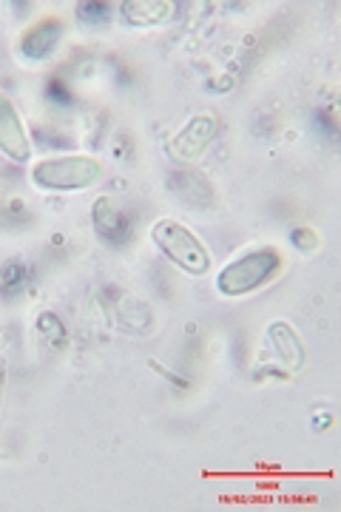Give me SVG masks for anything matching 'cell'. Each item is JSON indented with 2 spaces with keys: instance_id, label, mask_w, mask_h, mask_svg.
<instances>
[{
  "instance_id": "1",
  "label": "cell",
  "mask_w": 341,
  "mask_h": 512,
  "mask_svg": "<svg viewBox=\"0 0 341 512\" xmlns=\"http://www.w3.org/2000/svg\"><path fill=\"white\" fill-rule=\"evenodd\" d=\"M32 183L49 194H74L86 191L103 180V163L89 154H60L32 165Z\"/></svg>"
},
{
  "instance_id": "2",
  "label": "cell",
  "mask_w": 341,
  "mask_h": 512,
  "mask_svg": "<svg viewBox=\"0 0 341 512\" xmlns=\"http://www.w3.org/2000/svg\"><path fill=\"white\" fill-rule=\"evenodd\" d=\"M151 242L171 265L191 276H205L214 265L211 248L202 239L182 225L180 220H157L151 225Z\"/></svg>"
},
{
  "instance_id": "3",
  "label": "cell",
  "mask_w": 341,
  "mask_h": 512,
  "mask_svg": "<svg viewBox=\"0 0 341 512\" xmlns=\"http://www.w3.org/2000/svg\"><path fill=\"white\" fill-rule=\"evenodd\" d=\"M279 271H282V254L276 248H256L228 262L216 274V291L228 299H236V296L265 288L279 276Z\"/></svg>"
},
{
  "instance_id": "4",
  "label": "cell",
  "mask_w": 341,
  "mask_h": 512,
  "mask_svg": "<svg viewBox=\"0 0 341 512\" xmlns=\"http://www.w3.org/2000/svg\"><path fill=\"white\" fill-rule=\"evenodd\" d=\"M216 134H219V117L211 114V111H199L171 137L168 157L180 165L194 163V160H199L205 154V148L214 143Z\"/></svg>"
},
{
  "instance_id": "5",
  "label": "cell",
  "mask_w": 341,
  "mask_h": 512,
  "mask_svg": "<svg viewBox=\"0 0 341 512\" xmlns=\"http://www.w3.org/2000/svg\"><path fill=\"white\" fill-rule=\"evenodd\" d=\"M0 151L12 163L23 165L32 160V140H29L26 123L6 92H0Z\"/></svg>"
},
{
  "instance_id": "6",
  "label": "cell",
  "mask_w": 341,
  "mask_h": 512,
  "mask_svg": "<svg viewBox=\"0 0 341 512\" xmlns=\"http://www.w3.org/2000/svg\"><path fill=\"white\" fill-rule=\"evenodd\" d=\"M63 40V20L54 18V15H46V18L35 20L18 40V52L20 57L32 60V63H40L46 57L54 55L57 43Z\"/></svg>"
},
{
  "instance_id": "7",
  "label": "cell",
  "mask_w": 341,
  "mask_h": 512,
  "mask_svg": "<svg viewBox=\"0 0 341 512\" xmlns=\"http://www.w3.org/2000/svg\"><path fill=\"white\" fill-rule=\"evenodd\" d=\"M91 222H94V231L106 242L114 245H123L131 237V225L128 217L120 211V205L111 200V197H97L91 205Z\"/></svg>"
},
{
  "instance_id": "8",
  "label": "cell",
  "mask_w": 341,
  "mask_h": 512,
  "mask_svg": "<svg viewBox=\"0 0 341 512\" xmlns=\"http://www.w3.org/2000/svg\"><path fill=\"white\" fill-rule=\"evenodd\" d=\"M268 342L273 353L279 356V362L288 367L290 373H299L305 367V342L296 330L290 328L288 322H270Z\"/></svg>"
},
{
  "instance_id": "9",
  "label": "cell",
  "mask_w": 341,
  "mask_h": 512,
  "mask_svg": "<svg viewBox=\"0 0 341 512\" xmlns=\"http://www.w3.org/2000/svg\"><path fill=\"white\" fill-rule=\"evenodd\" d=\"M174 6L177 3H171V0H123L120 18L134 29H151V26H160L171 18Z\"/></svg>"
},
{
  "instance_id": "10",
  "label": "cell",
  "mask_w": 341,
  "mask_h": 512,
  "mask_svg": "<svg viewBox=\"0 0 341 512\" xmlns=\"http://www.w3.org/2000/svg\"><path fill=\"white\" fill-rule=\"evenodd\" d=\"M108 18H111L108 3H80L77 6V20L83 26H103Z\"/></svg>"
},
{
  "instance_id": "11",
  "label": "cell",
  "mask_w": 341,
  "mask_h": 512,
  "mask_svg": "<svg viewBox=\"0 0 341 512\" xmlns=\"http://www.w3.org/2000/svg\"><path fill=\"white\" fill-rule=\"evenodd\" d=\"M290 242H293L299 251H305V254L316 251V248L322 245L319 234H316V231H310V228H296V231H293V237H290Z\"/></svg>"
}]
</instances>
